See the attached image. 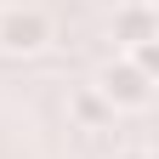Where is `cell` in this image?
<instances>
[{
    "label": "cell",
    "instance_id": "6da1fadb",
    "mask_svg": "<svg viewBox=\"0 0 159 159\" xmlns=\"http://www.w3.org/2000/svg\"><path fill=\"white\" fill-rule=\"evenodd\" d=\"M51 40V17L40 6H0V51L11 57H29Z\"/></svg>",
    "mask_w": 159,
    "mask_h": 159
},
{
    "label": "cell",
    "instance_id": "3957f363",
    "mask_svg": "<svg viewBox=\"0 0 159 159\" xmlns=\"http://www.w3.org/2000/svg\"><path fill=\"white\" fill-rule=\"evenodd\" d=\"M114 40H119V46H131V51L153 46V11L142 6V0L125 6V11H114Z\"/></svg>",
    "mask_w": 159,
    "mask_h": 159
},
{
    "label": "cell",
    "instance_id": "7a4b0ae2",
    "mask_svg": "<svg viewBox=\"0 0 159 159\" xmlns=\"http://www.w3.org/2000/svg\"><path fill=\"white\" fill-rule=\"evenodd\" d=\"M97 97L108 108H148L153 102V74H142L136 63H108L97 74Z\"/></svg>",
    "mask_w": 159,
    "mask_h": 159
},
{
    "label": "cell",
    "instance_id": "5b68a950",
    "mask_svg": "<svg viewBox=\"0 0 159 159\" xmlns=\"http://www.w3.org/2000/svg\"><path fill=\"white\" fill-rule=\"evenodd\" d=\"M114 159H148V153H142V148H131V153H114Z\"/></svg>",
    "mask_w": 159,
    "mask_h": 159
},
{
    "label": "cell",
    "instance_id": "277c9868",
    "mask_svg": "<svg viewBox=\"0 0 159 159\" xmlns=\"http://www.w3.org/2000/svg\"><path fill=\"white\" fill-rule=\"evenodd\" d=\"M80 114H85V119H102V114H108V102H102L97 91H85V97H80Z\"/></svg>",
    "mask_w": 159,
    "mask_h": 159
}]
</instances>
